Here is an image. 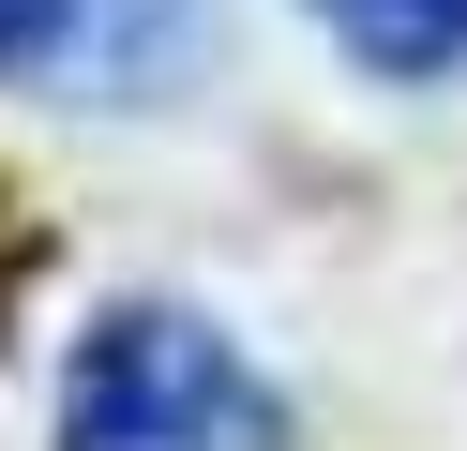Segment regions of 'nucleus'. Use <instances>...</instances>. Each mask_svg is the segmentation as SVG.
I'll use <instances>...</instances> for the list:
<instances>
[{"instance_id": "1", "label": "nucleus", "mask_w": 467, "mask_h": 451, "mask_svg": "<svg viewBox=\"0 0 467 451\" xmlns=\"http://www.w3.org/2000/svg\"><path fill=\"white\" fill-rule=\"evenodd\" d=\"M61 451H286V391L196 301H106L61 376Z\"/></svg>"}, {"instance_id": "2", "label": "nucleus", "mask_w": 467, "mask_h": 451, "mask_svg": "<svg viewBox=\"0 0 467 451\" xmlns=\"http://www.w3.org/2000/svg\"><path fill=\"white\" fill-rule=\"evenodd\" d=\"M332 15L347 60H377V76H452L467 60V0H317Z\"/></svg>"}, {"instance_id": "3", "label": "nucleus", "mask_w": 467, "mask_h": 451, "mask_svg": "<svg viewBox=\"0 0 467 451\" xmlns=\"http://www.w3.org/2000/svg\"><path fill=\"white\" fill-rule=\"evenodd\" d=\"M46 60H121V0H0V76Z\"/></svg>"}, {"instance_id": "4", "label": "nucleus", "mask_w": 467, "mask_h": 451, "mask_svg": "<svg viewBox=\"0 0 467 451\" xmlns=\"http://www.w3.org/2000/svg\"><path fill=\"white\" fill-rule=\"evenodd\" d=\"M0 286H16V241H0Z\"/></svg>"}]
</instances>
